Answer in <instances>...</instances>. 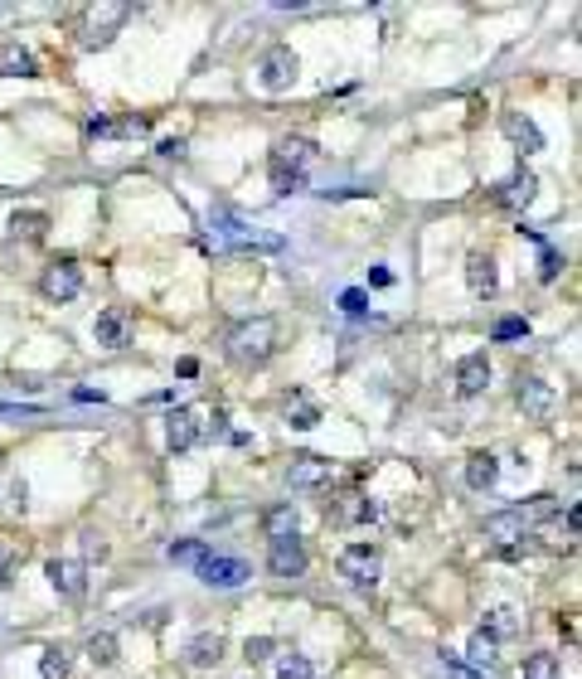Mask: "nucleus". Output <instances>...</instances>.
Here are the masks:
<instances>
[{
    "label": "nucleus",
    "instance_id": "obj_38",
    "mask_svg": "<svg viewBox=\"0 0 582 679\" xmlns=\"http://www.w3.org/2000/svg\"><path fill=\"white\" fill-rule=\"evenodd\" d=\"M340 311H344V316H364V311H369V296H364L360 287L340 292Z\"/></svg>",
    "mask_w": 582,
    "mask_h": 679
},
{
    "label": "nucleus",
    "instance_id": "obj_17",
    "mask_svg": "<svg viewBox=\"0 0 582 679\" xmlns=\"http://www.w3.org/2000/svg\"><path fill=\"white\" fill-rule=\"evenodd\" d=\"M185 655H189V665H199V670L219 665L223 660V631H199V636L185 646Z\"/></svg>",
    "mask_w": 582,
    "mask_h": 679
},
{
    "label": "nucleus",
    "instance_id": "obj_25",
    "mask_svg": "<svg viewBox=\"0 0 582 679\" xmlns=\"http://www.w3.org/2000/svg\"><path fill=\"white\" fill-rule=\"evenodd\" d=\"M0 74H5V78H34V74H39V64H34L30 49L10 44V49H0Z\"/></svg>",
    "mask_w": 582,
    "mask_h": 679
},
{
    "label": "nucleus",
    "instance_id": "obj_42",
    "mask_svg": "<svg viewBox=\"0 0 582 679\" xmlns=\"http://www.w3.org/2000/svg\"><path fill=\"white\" fill-rule=\"evenodd\" d=\"M161 156L165 161H180L185 156V141H161Z\"/></svg>",
    "mask_w": 582,
    "mask_h": 679
},
{
    "label": "nucleus",
    "instance_id": "obj_7",
    "mask_svg": "<svg viewBox=\"0 0 582 679\" xmlns=\"http://www.w3.org/2000/svg\"><path fill=\"white\" fill-rule=\"evenodd\" d=\"M39 292L49 296V301H74V296L83 292V267L78 262H54V267H44V277H39Z\"/></svg>",
    "mask_w": 582,
    "mask_h": 679
},
{
    "label": "nucleus",
    "instance_id": "obj_24",
    "mask_svg": "<svg viewBox=\"0 0 582 679\" xmlns=\"http://www.w3.org/2000/svg\"><path fill=\"white\" fill-rule=\"evenodd\" d=\"M263 529H267V539L277 544V539H291L296 534V505L287 500V505H272L267 515H263Z\"/></svg>",
    "mask_w": 582,
    "mask_h": 679
},
{
    "label": "nucleus",
    "instance_id": "obj_33",
    "mask_svg": "<svg viewBox=\"0 0 582 679\" xmlns=\"http://www.w3.org/2000/svg\"><path fill=\"white\" fill-rule=\"evenodd\" d=\"M44 223H49L44 213H15V219H10V233H15V238H39Z\"/></svg>",
    "mask_w": 582,
    "mask_h": 679
},
{
    "label": "nucleus",
    "instance_id": "obj_1",
    "mask_svg": "<svg viewBox=\"0 0 582 679\" xmlns=\"http://www.w3.org/2000/svg\"><path fill=\"white\" fill-rule=\"evenodd\" d=\"M553 515H558V500L553 495H534V500H525V505H509V509H500V515L485 519V539H495V544L509 549L515 539H525V529H534V524H543Z\"/></svg>",
    "mask_w": 582,
    "mask_h": 679
},
{
    "label": "nucleus",
    "instance_id": "obj_39",
    "mask_svg": "<svg viewBox=\"0 0 582 679\" xmlns=\"http://www.w3.org/2000/svg\"><path fill=\"white\" fill-rule=\"evenodd\" d=\"M543 248V257H539V277L543 282H553L558 272H563V257H558V248H549V243H539Z\"/></svg>",
    "mask_w": 582,
    "mask_h": 679
},
{
    "label": "nucleus",
    "instance_id": "obj_26",
    "mask_svg": "<svg viewBox=\"0 0 582 679\" xmlns=\"http://www.w3.org/2000/svg\"><path fill=\"white\" fill-rule=\"evenodd\" d=\"M287 422L296 427V432H311V427L320 422V408L311 398H301V393H296V398H287Z\"/></svg>",
    "mask_w": 582,
    "mask_h": 679
},
{
    "label": "nucleus",
    "instance_id": "obj_29",
    "mask_svg": "<svg viewBox=\"0 0 582 679\" xmlns=\"http://www.w3.org/2000/svg\"><path fill=\"white\" fill-rule=\"evenodd\" d=\"M267 170H272V189H277V195H301V189H306V170L272 165V161H267Z\"/></svg>",
    "mask_w": 582,
    "mask_h": 679
},
{
    "label": "nucleus",
    "instance_id": "obj_2",
    "mask_svg": "<svg viewBox=\"0 0 582 679\" xmlns=\"http://www.w3.org/2000/svg\"><path fill=\"white\" fill-rule=\"evenodd\" d=\"M209 243H213V248H243V253H248V248H253V253H282V248H287L277 233L248 229L239 213H223V209L209 219Z\"/></svg>",
    "mask_w": 582,
    "mask_h": 679
},
{
    "label": "nucleus",
    "instance_id": "obj_37",
    "mask_svg": "<svg viewBox=\"0 0 582 679\" xmlns=\"http://www.w3.org/2000/svg\"><path fill=\"white\" fill-rule=\"evenodd\" d=\"M272 650H277V640H272V636H248V646H243V655H248V660H272Z\"/></svg>",
    "mask_w": 582,
    "mask_h": 679
},
{
    "label": "nucleus",
    "instance_id": "obj_21",
    "mask_svg": "<svg viewBox=\"0 0 582 679\" xmlns=\"http://www.w3.org/2000/svg\"><path fill=\"white\" fill-rule=\"evenodd\" d=\"M311 141L306 136H287V141H277L272 146V165H291V170H306V161H311Z\"/></svg>",
    "mask_w": 582,
    "mask_h": 679
},
{
    "label": "nucleus",
    "instance_id": "obj_35",
    "mask_svg": "<svg viewBox=\"0 0 582 679\" xmlns=\"http://www.w3.org/2000/svg\"><path fill=\"white\" fill-rule=\"evenodd\" d=\"M466 655L476 665H495V640L485 636V631H476V636H471V646H466Z\"/></svg>",
    "mask_w": 582,
    "mask_h": 679
},
{
    "label": "nucleus",
    "instance_id": "obj_32",
    "mask_svg": "<svg viewBox=\"0 0 582 679\" xmlns=\"http://www.w3.org/2000/svg\"><path fill=\"white\" fill-rule=\"evenodd\" d=\"M529 335V320L525 316H500V320H495V340H525Z\"/></svg>",
    "mask_w": 582,
    "mask_h": 679
},
{
    "label": "nucleus",
    "instance_id": "obj_45",
    "mask_svg": "<svg viewBox=\"0 0 582 679\" xmlns=\"http://www.w3.org/2000/svg\"><path fill=\"white\" fill-rule=\"evenodd\" d=\"M74 398H78V403H102V393H92V388H74Z\"/></svg>",
    "mask_w": 582,
    "mask_h": 679
},
{
    "label": "nucleus",
    "instance_id": "obj_18",
    "mask_svg": "<svg viewBox=\"0 0 582 679\" xmlns=\"http://www.w3.org/2000/svg\"><path fill=\"white\" fill-rule=\"evenodd\" d=\"M287 481L296 485V491L326 485V481H330V461H320V457H296V461H291V471H287Z\"/></svg>",
    "mask_w": 582,
    "mask_h": 679
},
{
    "label": "nucleus",
    "instance_id": "obj_16",
    "mask_svg": "<svg viewBox=\"0 0 582 679\" xmlns=\"http://www.w3.org/2000/svg\"><path fill=\"white\" fill-rule=\"evenodd\" d=\"M500 126H505V136L515 141V146L525 151V156H534V151H543V131L534 126L529 117H519V112H505V122H500Z\"/></svg>",
    "mask_w": 582,
    "mask_h": 679
},
{
    "label": "nucleus",
    "instance_id": "obj_36",
    "mask_svg": "<svg viewBox=\"0 0 582 679\" xmlns=\"http://www.w3.org/2000/svg\"><path fill=\"white\" fill-rule=\"evenodd\" d=\"M277 679H311V660H306V655H287V660L277 665Z\"/></svg>",
    "mask_w": 582,
    "mask_h": 679
},
{
    "label": "nucleus",
    "instance_id": "obj_12",
    "mask_svg": "<svg viewBox=\"0 0 582 679\" xmlns=\"http://www.w3.org/2000/svg\"><path fill=\"white\" fill-rule=\"evenodd\" d=\"M267 568H272L277 578H301V573H306V549H301V539L291 534V539H277V544H272Z\"/></svg>",
    "mask_w": 582,
    "mask_h": 679
},
{
    "label": "nucleus",
    "instance_id": "obj_43",
    "mask_svg": "<svg viewBox=\"0 0 582 679\" xmlns=\"http://www.w3.org/2000/svg\"><path fill=\"white\" fill-rule=\"evenodd\" d=\"M369 282H374V287H394V272H388V267H374Z\"/></svg>",
    "mask_w": 582,
    "mask_h": 679
},
{
    "label": "nucleus",
    "instance_id": "obj_30",
    "mask_svg": "<svg viewBox=\"0 0 582 679\" xmlns=\"http://www.w3.org/2000/svg\"><path fill=\"white\" fill-rule=\"evenodd\" d=\"M88 660L92 665H117V636L112 631H98V636L88 640Z\"/></svg>",
    "mask_w": 582,
    "mask_h": 679
},
{
    "label": "nucleus",
    "instance_id": "obj_20",
    "mask_svg": "<svg viewBox=\"0 0 582 679\" xmlns=\"http://www.w3.org/2000/svg\"><path fill=\"white\" fill-rule=\"evenodd\" d=\"M495 481H500V461H495L491 451L466 457V485H471V491H491Z\"/></svg>",
    "mask_w": 582,
    "mask_h": 679
},
{
    "label": "nucleus",
    "instance_id": "obj_10",
    "mask_svg": "<svg viewBox=\"0 0 582 679\" xmlns=\"http://www.w3.org/2000/svg\"><path fill=\"white\" fill-rule=\"evenodd\" d=\"M49 582H54V592L58 597H68V602H78L83 592H88V578H83V563H74V558H49Z\"/></svg>",
    "mask_w": 582,
    "mask_h": 679
},
{
    "label": "nucleus",
    "instance_id": "obj_41",
    "mask_svg": "<svg viewBox=\"0 0 582 679\" xmlns=\"http://www.w3.org/2000/svg\"><path fill=\"white\" fill-rule=\"evenodd\" d=\"M447 670H451V675H456V679H481L476 670H466V665H461V660H456V655H447Z\"/></svg>",
    "mask_w": 582,
    "mask_h": 679
},
{
    "label": "nucleus",
    "instance_id": "obj_40",
    "mask_svg": "<svg viewBox=\"0 0 582 679\" xmlns=\"http://www.w3.org/2000/svg\"><path fill=\"white\" fill-rule=\"evenodd\" d=\"M10 563H15V549H10L5 539H0V588L10 582V578H5V573H10Z\"/></svg>",
    "mask_w": 582,
    "mask_h": 679
},
{
    "label": "nucleus",
    "instance_id": "obj_14",
    "mask_svg": "<svg viewBox=\"0 0 582 679\" xmlns=\"http://www.w3.org/2000/svg\"><path fill=\"white\" fill-rule=\"evenodd\" d=\"M485 384H491V360L485 354H466L456 364V393L461 398H476V393H485Z\"/></svg>",
    "mask_w": 582,
    "mask_h": 679
},
{
    "label": "nucleus",
    "instance_id": "obj_4",
    "mask_svg": "<svg viewBox=\"0 0 582 679\" xmlns=\"http://www.w3.org/2000/svg\"><path fill=\"white\" fill-rule=\"evenodd\" d=\"M378 573H384V558H378L374 544H350V549L340 553V578L350 582V588H360V592H369Z\"/></svg>",
    "mask_w": 582,
    "mask_h": 679
},
{
    "label": "nucleus",
    "instance_id": "obj_23",
    "mask_svg": "<svg viewBox=\"0 0 582 679\" xmlns=\"http://www.w3.org/2000/svg\"><path fill=\"white\" fill-rule=\"evenodd\" d=\"M485 636L491 640H509V636H519V612L515 606H491V612H485Z\"/></svg>",
    "mask_w": 582,
    "mask_h": 679
},
{
    "label": "nucleus",
    "instance_id": "obj_3",
    "mask_svg": "<svg viewBox=\"0 0 582 679\" xmlns=\"http://www.w3.org/2000/svg\"><path fill=\"white\" fill-rule=\"evenodd\" d=\"M272 350H277V320H272V316L243 320V326L229 335V354L239 364H263Z\"/></svg>",
    "mask_w": 582,
    "mask_h": 679
},
{
    "label": "nucleus",
    "instance_id": "obj_13",
    "mask_svg": "<svg viewBox=\"0 0 582 679\" xmlns=\"http://www.w3.org/2000/svg\"><path fill=\"white\" fill-rule=\"evenodd\" d=\"M165 442L170 451H189L199 442V413L195 408H175L170 418H165Z\"/></svg>",
    "mask_w": 582,
    "mask_h": 679
},
{
    "label": "nucleus",
    "instance_id": "obj_31",
    "mask_svg": "<svg viewBox=\"0 0 582 679\" xmlns=\"http://www.w3.org/2000/svg\"><path fill=\"white\" fill-rule=\"evenodd\" d=\"M204 553H209V544H204V539L170 544V558H175V563H189V568H199V563H204Z\"/></svg>",
    "mask_w": 582,
    "mask_h": 679
},
{
    "label": "nucleus",
    "instance_id": "obj_8",
    "mask_svg": "<svg viewBox=\"0 0 582 679\" xmlns=\"http://www.w3.org/2000/svg\"><path fill=\"white\" fill-rule=\"evenodd\" d=\"M515 398H519V408H525V418H534V422L553 418V408H558V393H553V384H543V379H519Z\"/></svg>",
    "mask_w": 582,
    "mask_h": 679
},
{
    "label": "nucleus",
    "instance_id": "obj_34",
    "mask_svg": "<svg viewBox=\"0 0 582 679\" xmlns=\"http://www.w3.org/2000/svg\"><path fill=\"white\" fill-rule=\"evenodd\" d=\"M199 432H209L213 442H243V437H239V432H233V427H229V413H213V418H209L204 427H199Z\"/></svg>",
    "mask_w": 582,
    "mask_h": 679
},
{
    "label": "nucleus",
    "instance_id": "obj_27",
    "mask_svg": "<svg viewBox=\"0 0 582 679\" xmlns=\"http://www.w3.org/2000/svg\"><path fill=\"white\" fill-rule=\"evenodd\" d=\"M39 675H44V679H68V675H74L68 650H64V646H49V650H44V655H39Z\"/></svg>",
    "mask_w": 582,
    "mask_h": 679
},
{
    "label": "nucleus",
    "instance_id": "obj_6",
    "mask_svg": "<svg viewBox=\"0 0 582 679\" xmlns=\"http://www.w3.org/2000/svg\"><path fill=\"white\" fill-rule=\"evenodd\" d=\"M126 15H132V5H98V10H88V15H83V30H78L83 49H102V44L112 39V30L122 25Z\"/></svg>",
    "mask_w": 582,
    "mask_h": 679
},
{
    "label": "nucleus",
    "instance_id": "obj_5",
    "mask_svg": "<svg viewBox=\"0 0 582 679\" xmlns=\"http://www.w3.org/2000/svg\"><path fill=\"white\" fill-rule=\"evenodd\" d=\"M195 573H199L204 588H243V582L253 578V568H248L243 558H229V553H204V563H199Z\"/></svg>",
    "mask_w": 582,
    "mask_h": 679
},
{
    "label": "nucleus",
    "instance_id": "obj_22",
    "mask_svg": "<svg viewBox=\"0 0 582 679\" xmlns=\"http://www.w3.org/2000/svg\"><path fill=\"white\" fill-rule=\"evenodd\" d=\"M151 122L146 117H126V122H112V117H88V136H141Z\"/></svg>",
    "mask_w": 582,
    "mask_h": 679
},
{
    "label": "nucleus",
    "instance_id": "obj_15",
    "mask_svg": "<svg viewBox=\"0 0 582 679\" xmlns=\"http://www.w3.org/2000/svg\"><path fill=\"white\" fill-rule=\"evenodd\" d=\"M466 282H471V292H476V296H485V301H491V296L500 292V277H495V257L471 253V257H466Z\"/></svg>",
    "mask_w": 582,
    "mask_h": 679
},
{
    "label": "nucleus",
    "instance_id": "obj_44",
    "mask_svg": "<svg viewBox=\"0 0 582 679\" xmlns=\"http://www.w3.org/2000/svg\"><path fill=\"white\" fill-rule=\"evenodd\" d=\"M578 529H582V509L568 505V534H578Z\"/></svg>",
    "mask_w": 582,
    "mask_h": 679
},
{
    "label": "nucleus",
    "instance_id": "obj_28",
    "mask_svg": "<svg viewBox=\"0 0 582 679\" xmlns=\"http://www.w3.org/2000/svg\"><path fill=\"white\" fill-rule=\"evenodd\" d=\"M558 675H563L558 655H549V650H534V655H525V679H558Z\"/></svg>",
    "mask_w": 582,
    "mask_h": 679
},
{
    "label": "nucleus",
    "instance_id": "obj_46",
    "mask_svg": "<svg viewBox=\"0 0 582 679\" xmlns=\"http://www.w3.org/2000/svg\"><path fill=\"white\" fill-rule=\"evenodd\" d=\"M199 374V360H180V379H195Z\"/></svg>",
    "mask_w": 582,
    "mask_h": 679
},
{
    "label": "nucleus",
    "instance_id": "obj_19",
    "mask_svg": "<svg viewBox=\"0 0 582 679\" xmlns=\"http://www.w3.org/2000/svg\"><path fill=\"white\" fill-rule=\"evenodd\" d=\"M534 189H539V180H534L529 170H519V175H509V180L495 189V199H500L505 209H525L529 199H534Z\"/></svg>",
    "mask_w": 582,
    "mask_h": 679
},
{
    "label": "nucleus",
    "instance_id": "obj_9",
    "mask_svg": "<svg viewBox=\"0 0 582 679\" xmlns=\"http://www.w3.org/2000/svg\"><path fill=\"white\" fill-rule=\"evenodd\" d=\"M257 74H263V88L267 92H287L291 83H296V54L287 49V44H282V49H267Z\"/></svg>",
    "mask_w": 582,
    "mask_h": 679
},
{
    "label": "nucleus",
    "instance_id": "obj_11",
    "mask_svg": "<svg viewBox=\"0 0 582 679\" xmlns=\"http://www.w3.org/2000/svg\"><path fill=\"white\" fill-rule=\"evenodd\" d=\"M92 335H98L102 350H122L126 340H132V316L126 311H98V320H92Z\"/></svg>",
    "mask_w": 582,
    "mask_h": 679
}]
</instances>
